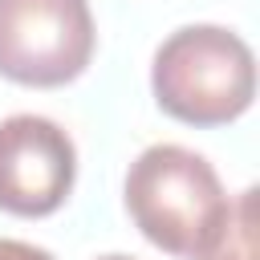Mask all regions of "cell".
<instances>
[{"mask_svg": "<svg viewBox=\"0 0 260 260\" xmlns=\"http://www.w3.org/2000/svg\"><path fill=\"white\" fill-rule=\"evenodd\" d=\"M150 89L183 126H228L256 98V57L223 24H183L158 45Z\"/></svg>", "mask_w": 260, "mask_h": 260, "instance_id": "cell-1", "label": "cell"}, {"mask_svg": "<svg viewBox=\"0 0 260 260\" xmlns=\"http://www.w3.org/2000/svg\"><path fill=\"white\" fill-rule=\"evenodd\" d=\"M228 203L215 167L179 142L146 146L126 171V211L134 228L171 256L195 260L223 223Z\"/></svg>", "mask_w": 260, "mask_h": 260, "instance_id": "cell-2", "label": "cell"}, {"mask_svg": "<svg viewBox=\"0 0 260 260\" xmlns=\"http://www.w3.org/2000/svg\"><path fill=\"white\" fill-rule=\"evenodd\" d=\"M89 0H0V77L57 89L93 57Z\"/></svg>", "mask_w": 260, "mask_h": 260, "instance_id": "cell-3", "label": "cell"}, {"mask_svg": "<svg viewBox=\"0 0 260 260\" xmlns=\"http://www.w3.org/2000/svg\"><path fill=\"white\" fill-rule=\"evenodd\" d=\"M77 175L73 138L41 114H12L0 122V211L20 219L53 215Z\"/></svg>", "mask_w": 260, "mask_h": 260, "instance_id": "cell-4", "label": "cell"}, {"mask_svg": "<svg viewBox=\"0 0 260 260\" xmlns=\"http://www.w3.org/2000/svg\"><path fill=\"white\" fill-rule=\"evenodd\" d=\"M195 260H256V187H244Z\"/></svg>", "mask_w": 260, "mask_h": 260, "instance_id": "cell-5", "label": "cell"}, {"mask_svg": "<svg viewBox=\"0 0 260 260\" xmlns=\"http://www.w3.org/2000/svg\"><path fill=\"white\" fill-rule=\"evenodd\" d=\"M0 260H53V252H45L37 244H24V240H4L0 236Z\"/></svg>", "mask_w": 260, "mask_h": 260, "instance_id": "cell-6", "label": "cell"}, {"mask_svg": "<svg viewBox=\"0 0 260 260\" xmlns=\"http://www.w3.org/2000/svg\"><path fill=\"white\" fill-rule=\"evenodd\" d=\"M98 260H134V256H118V252H114V256H98Z\"/></svg>", "mask_w": 260, "mask_h": 260, "instance_id": "cell-7", "label": "cell"}]
</instances>
